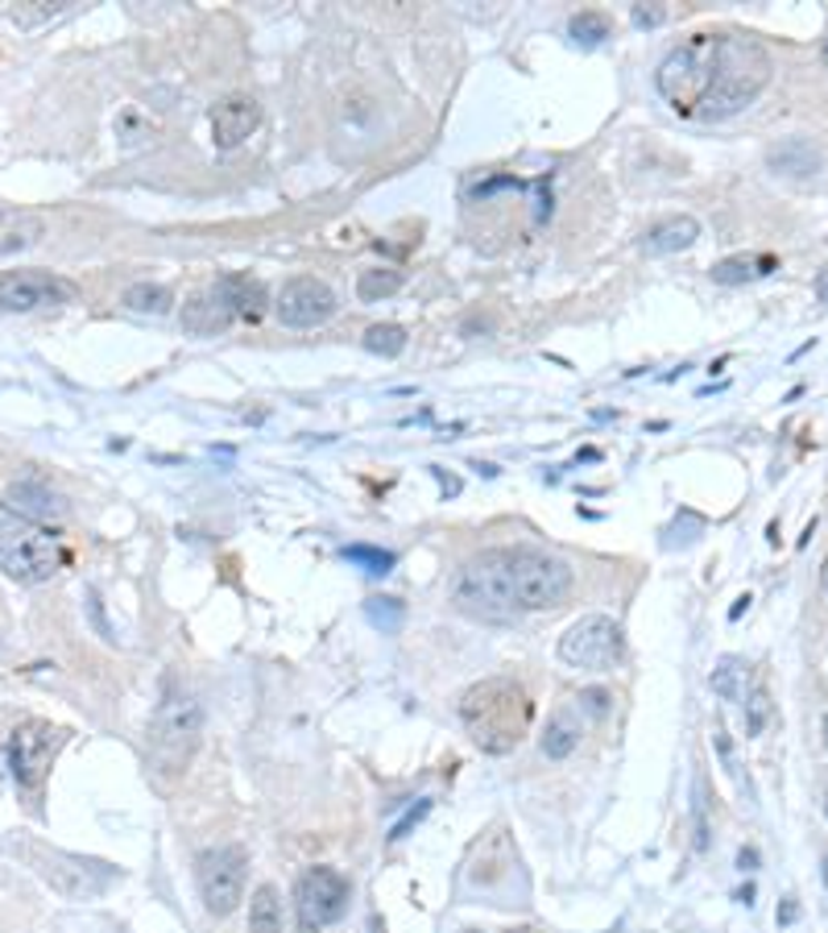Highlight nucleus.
<instances>
[{
	"label": "nucleus",
	"mask_w": 828,
	"mask_h": 933,
	"mask_svg": "<svg viewBox=\"0 0 828 933\" xmlns=\"http://www.w3.org/2000/svg\"><path fill=\"white\" fill-rule=\"evenodd\" d=\"M770 71V50L758 38L737 30H701L688 33L658 63L655 88L672 112L688 121H725L763 95Z\"/></svg>",
	"instance_id": "f257e3e1"
},
{
	"label": "nucleus",
	"mask_w": 828,
	"mask_h": 933,
	"mask_svg": "<svg viewBox=\"0 0 828 933\" xmlns=\"http://www.w3.org/2000/svg\"><path fill=\"white\" fill-rule=\"evenodd\" d=\"M572 594V569L534 548H493L456 577V606L481 622H518L527 610H555Z\"/></svg>",
	"instance_id": "f03ea898"
},
{
	"label": "nucleus",
	"mask_w": 828,
	"mask_h": 933,
	"mask_svg": "<svg viewBox=\"0 0 828 933\" xmlns=\"http://www.w3.org/2000/svg\"><path fill=\"white\" fill-rule=\"evenodd\" d=\"M531 718V697L510 677H489L460 697V722L484 755H510L527 739Z\"/></svg>",
	"instance_id": "7ed1b4c3"
},
{
	"label": "nucleus",
	"mask_w": 828,
	"mask_h": 933,
	"mask_svg": "<svg viewBox=\"0 0 828 933\" xmlns=\"http://www.w3.org/2000/svg\"><path fill=\"white\" fill-rule=\"evenodd\" d=\"M63 565V548L50 536L47 527L21 510L0 503V572H9L13 581H50Z\"/></svg>",
	"instance_id": "20e7f679"
},
{
	"label": "nucleus",
	"mask_w": 828,
	"mask_h": 933,
	"mask_svg": "<svg viewBox=\"0 0 828 933\" xmlns=\"http://www.w3.org/2000/svg\"><path fill=\"white\" fill-rule=\"evenodd\" d=\"M204 739V710L195 697L166 693L157 706L154 722H150V760L162 775H183L187 772L195 747Z\"/></svg>",
	"instance_id": "39448f33"
},
{
	"label": "nucleus",
	"mask_w": 828,
	"mask_h": 933,
	"mask_svg": "<svg viewBox=\"0 0 828 933\" xmlns=\"http://www.w3.org/2000/svg\"><path fill=\"white\" fill-rule=\"evenodd\" d=\"M625 651V635L610 615H584L560 635V660L584 672H610Z\"/></svg>",
	"instance_id": "423d86ee"
},
{
	"label": "nucleus",
	"mask_w": 828,
	"mask_h": 933,
	"mask_svg": "<svg viewBox=\"0 0 828 933\" xmlns=\"http://www.w3.org/2000/svg\"><path fill=\"white\" fill-rule=\"evenodd\" d=\"M245 871H249V854L241 846H212L195 859V880H200V896L212 917H228L241 896H245Z\"/></svg>",
	"instance_id": "0eeeda50"
},
{
	"label": "nucleus",
	"mask_w": 828,
	"mask_h": 933,
	"mask_svg": "<svg viewBox=\"0 0 828 933\" xmlns=\"http://www.w3.org/2000/svg\"><path fill=\"white\" fill-rule=\"evenodd\" d=\"M295 909H298V930L319 933L336 925L348 909V880L336 868H307L298 875L295 888Z\"/></svg>",
	"instance_id": "6e6552de"
},
{
	"label": "nucleus",
	"mask_w": 828,
	"mask_h": 933,
	"mask_svg": "<svg viewBox=\"0 0 828 933\" xmlns=\"http://www.w3.org/2000/svg\"><path fill=\"white\" fill-rule=\"evenodd\" d=\"M59 747H63V730L59 727H50L42 718L21 722V727L13 730V739H9V772H13L17 784L25 792L42 789L50 763L59 755Z\"/></svg>",
	"instance_id": "1a4fd4ad"
},
{
	"label": "nucleus",
	"mask_w": 828,
	"mask_h": 933,
	"mask_svg": "<svg viewBox=\"0 0 828 933\" xmlns=\"http://www.w3.org/2000/svg\"><path fill=\"white\" fill-rule=\"evenodd\" d=\"M75 300V283L47 270H4L0 274V312H33Z\"/></svg>",
	"instance_id": "9d476101"
},
{
	"label": "nucleus",
	"mask_w": 828,
	"mask_h": 933,
	"mask_svg": "<svg viewBox=\"0 0 828 933\" xmlns=\"http://www.w3.org/2000/svg\"><path fill=\"white\" fill-rule=\"evenodd\" d=\"M274 312H278L286 328H315V324L331 320V312H336V291L324 278H315V274H298V278L282 283Z\"/></svg>",
	"instance_id": "9b49d317"
},
{
	"label": "nucleus",
	"mask_w": 828,
	"mask_h": 933,
	"mask_svg": "<svg viewBox=\"0 0 828 933\" xmlns=\"http://www.w3.org/2000/svg\"><path fill=\"white\" fill-rule=\"evenodd\" d=\"M257 125H262V104L253 95H224L216 109H212V142L219 150L245 145Z\"/></svg>",
	"instance_id": "f8f14e48"
},
{
	"label": "nucleus",
	"mask_w": 828,
	"mask_h": 933,
	"mask_svg": "<svg viewBox=\"0 0 828 933\" xmlns=\"http://www.w3.org/2000/svg\"><path fill=\"white\" fill-rule=\"evenodd\" d=\"M183 328H187L191 336H216L224 333V328H233V303L224 300V291L219 286H207V291H200V295H191L187 303H183Z\"/></svg>",
	"instance_id": "ddd939ff"
},
{
	"label": "nucleus",
	"mask_w": 828,
	"mask_h": 933,
	"mask_svg": "<svg viewBox=\"0 0 828 933\" xmlns=\"http://www.w3.org/2000/svg\"><path fill=\"white\" fill-rule=\"evenodd\" d=\"M696 237H701V221H696V216H667V221H658L655 229H646L638 245H642V254L663 257V254H684V250H692Z\"/></svg>",
	"instance_id": "4468645a"
},
{
	"label": "nucleus",
	"mask_w": 828,
	"mask_h": 933,
	"mask_svg": "<svg viewBox=\"0 0 828 933\" xmlns=\"http://www.w3.org/2000/svg\"><path fill=\"white\" fill-rule=\"evenodd\" d=\"M584 727H589V718L580 713V706H560V710L548 718V730H543V755L548 760H568L572 751L580 747V739H584Z\"/></svg>",
	"instance_id": "2eb2a0df"
},
{
	"label": "nucleus",
	"mask_w": 828,
	"mask_h": 933,
	"mask_svg": "<svg viewBox=\"0 0 828 933\" xmlns=\"http://www.w3.org/2000/svg\"><path fill=\"white\" fill-rule=\"evenodd\" d=\"M42 233H47V224H42L38 212L0 204V254H21V250L38 245Z\"/></svg>",
	"instance_id": "dca6fc26"
},
{
	"label": "nucleus",
	"mask_w": 828,
	"mask_h": 933,
	"mask_svg": "<svg viewBox=\"0 0 828 933\" xmlns=\"http://www.w3.org/2000/svg\"><path fill=\"white\" fill-rule=\"evenodd\" d=\"M216 286L224 291V300L233 303L236 320H249V324H257V320L266 316L269 291H266L262 278H249V274H224Z\"/></svg>",
	"instance_id": "f3484780"
},
{
	"label": "nucleus",
	"mask_w": 828,
	"mask_h": 933,
	"mask_svg": "<svg viewBox=\"0 0 828 933\" xmlns=\"http://www.w3.org/2000/svg\"><path fill=\"white\" fill-rule=\"evenodd\" d=\"M766 162H770V171L775 174H796V179H808V174L820 171V150H816L812 142H804V138H787V142L770 145Z\"/></svg>",
	"instance_id": "a211bd4d"
},
{
	"label": "nucleus",
	"mask_w": 828,
	"mask_h": 933,
	"mask_svg": "<svg viewBox=\"0 0 828 933\" xmlns=\"http://www.w3.org/2000/svg\"><path fill=\"white\" fill-rule=\"evenodd\" d=\"M9 498H13L21 515H38V519H63L67 515V498L63 494H54L47 486V481H17L13 490H9Z\"/></svg>",
	"instance_id": "6ab92c4d"
},
{
	"label": "nucleus",
	"mask_w": 828,
	"mask_h": 933,
	"mask_svg": "<svg viewBox=\"0 0 828 933\" xmlns=\"http://www.w3.org/2000/svg\"><path fill=\"white\" fill-rule=\"evenodd\" d=\"M708 684H713V693H717L720 701H746V689H750V665H746V660H737V656H725V660L713 668Z\"/></svg>",
	"instance_id": "aec40b11"
},
{
	"label": "nucleus",
	"mask_w": 828,
	"mask_h": 933,
	"mask_svg": "<svg viewBox=\"0 0 828 933\" xmlns=\"http://www.w3.org/2000/svg\"><path fill=\"white\" fill-rule=\"evenodd\" d=\"M402 270H393V266H374V270H360V278H357V300L360 303H381V300H390V295H398L402 291Z\"/></svg>",
	"instance_id": "412c9836"
},
{
	"label": "nucleus",
	"mask_w": 828,
	"mask_h": 933,
	"mask_svg": "<svg viewBox=\"0 0 828 933\" xmlns=\"http://www.w3.org/2000/svg\"><path fill=\"white\" fill-rule=\"evenodd\" d=\"M282 901H278V888L262 884L253 892L249 901V933H282Z\"/></svg>",
	"instance_id": "4be33fe9"
},
{
	"label": "nucleus",
	"mask_w": 828,
	"mask_h": 933,
	"mask_svg": "<svg viewBox=\"0 0 828 933\" xmlns=\"http://www.w3.org/2000/svg\"><path fill=\"white\" fill-rule=\"evenodd\" d=\"M775 270V257H725V262H717V266L708 270L713 274V283L720 286H742L750 283V278H758V274H770Z\"/></svg>",
	"instance_id": "5701e85b"
},
{
	"label": "nucleus",
	"mask_w": 828,
	"mask_h": 933,
	"mask_svg": "<svg viewBox=\"0 0 828 933\" xmlns=\"http://www.w3.org/2000/svg\"><path fill=\"white\" fill-rule=\"evenodd\" d=\"M125 307L141 316H166L174 307V291L162 283H133L125 291Z\"/></svg>",
	"instance_id": "b1692460"
},
{
	"label": "nucleus",
	"mask_w": 828,
	"mask_h": 933,
	"mask_svg": "<svg viewBox=\"0 0 828 933\" xmlns=\"http://www.w3.org/2000/svg\"><path fill=\"white\" fill-rule=\"evenodd\" d=\"M613 30L610 13H601V9H584V13H576L572 21H568V33L576 38L580 47H596V42H605Z\"/></svg>",
	"instance_id": "393cba45"
},
{
	"label": "nucleus",
	"mask_w": 828,
	"mask_h": 933,
	"mask_svg": "<svg viewBox=\"0 0 828 933\" xmlns=\"http://www.w3.org/2000/svg\"><path fill=\"white\" fill-rule=\"evenodd\" d=\"M407 328L402 324H374L369 333L360 336V345L369 348V353H377V357H398V353H407Z\"/></svg>",
	"instance_id": "a878e982"
},
{
	"label": "nucleus",
	"mask_w": 828,
	"mask_h": 933,
	"mask_svg": "<svg viewBox=\"0 0 828 933\" xmlns=\"http://www.w3.org/2000/svg\"><path fill=\"white\" fill-rule=\"evenodd\" d=\"M365 618H369L381 635H393V631H402V622H407V606L398 598H369L365 601Z\"/></svg>",
	"instance_id": "bb28decb"
},
{
	"label": "nucleus",
	"mask_w": 828,
	"mask_h": 933,
	"mask_svg": "<svg viewBox=\"0 0 828 933\" xmlns=\"http://www.w3.org/2000/svg\"><path fill=\"white\" fill-rule=\"evenodd\" d=\"M345 560L348 565H357V569H365L369 577H386V572L393 569V552H386V548H369V544H348Z\"/></svg>",
	"instance_id": "cd10ccee"
},
{
	"label": "nucleus",
	"mask_w": 828,
	"mask_h": 933,
	"mask_svg": "<svg viewBox=\"0 0 828 933\" xmlns=\"http://www.w3.org/2000/svg\"><path fill=\"white\" fill-rule=\"evenodd\" d=\"M67 4H50V0H33V4H17V9H9V17H13L21 30H33V26H42V21H50V17H59Z\"/></svg>",
	"instance_id": "c85d7f7f"
},
{
	"label": "nucleus",
	"mask_w": 828,
	"mask_h": 933,
	"mask_svg": "<svg viewBox=\"0 0 828 933\" xmlns=\"http://www.w3.org/2000/svg\"><path fill=\"white\" fill-rule=\"evenodd\" d=\"M766 722H770V693L766 689H754L746 693V734H763Z\"/></svg>",
	"instance_id": "c756f323"
},
{
	"label": "nucleus",
	"mask_w": 828,
	"mask_h": 933,
	"mask_svg": "<svg viewBox=\"0 0 828 933\" xmlns=\"http://www.w3.org/2000/svg\"><path fill=\"white\" fill-rule=\"evenodd\" d=\"M610 701L613 697L605 693V689H584V693L576 697V706H580V713L589 718V722H601L605 713H610Z\"/></svg>",
	"instance_id": "7c9ffc66"
},
{
	"label": "nucleus",
	"mask_w": 828,
	"mask_h": 933,
	"mask_svg": "<svg viewBox=\"0 0 828 933\" xmlns=\"http://www.w3.org/2000/svg\"><path fill=\"white\" fill-rule=\"evenodd\" d=\"M696 851H708V797H704V780H696Z\"/></svg>",
	"instance_id": "2f4dec72"
},
{
	"label": "nucleus",
	"mask_w": 828,
	"mask_h": 933,
	"mask_svg": "<svg viewBox=\"0 0 828 933\" xmlns=\"http://www.w3.org/2000/svg\"><path fill=\"white\" fill-rule=\"evenodd\" d=\"M634 26H638V30H655V26H663V21H667V9H663V4H634Z\"/></svg>",
	"instance_id": "473e14b6"
},
{
	"label": "nucleus",
	"mask_w": 828,
	"mask_h": 933,
	"mask_svg": "<svg viewBox=\"0 0 828 933\" xmlns=\"http://www.w3.org/2000/svg\"><path fill=\"white\" fill-rule=\"evenodd\" d=\"M427 809H431V801H419V805H415V813H407L402 822L393 825V834H390V839H393V842H398V839H407V834H410V825H419V822H422V813H427Z\"/></svg>",
	"instance_id": "72a5a7b5"
},
{
	"label": "nucleus",
	"mask_w": 828,
	"mask_h": 933,
	"mask_svg": "<svg viewBox=\"0 0 828 933\" xmlns=\"http://www.w3.org/2000/svg\"><path fill=\"white\" fill-rule=\"evenodd\" d=\"M92 618H95V627H100V635L104 639H112V631H109V622H104V610H100V598L92 594Z\"/></svg>",
	"instance_id": "f704fd0d"
},
{
	"label": "nucleus",
	"mask_w": 828,
	"mask_h": 933,
	"mask_svg": "<svg viewBox=\"0 0 828 933\" xmlns=\"http://www.w3.org/2000/svg\"><path fill=\"white\" fill-rule=\"evenodd\" d=\"M796 917H799V904H796V901H787V904L779 909V925H791Z\"/></svg>",
	"instance_id": "c9c22d12"
},
{
	"label": "nucleus",
	"mask_w": 828,
	"mask_h": 933,
	"mask_svg": "<svg viewBox=\"0 0 828 933\" xmlns=\"http://www.w3.org/2000/svg\"><path fill=\"white\" fill-rule=\"evenodd\" d=\"M737 868H742V871L758 868V851H742V854H737Z\"/></svg>",
	"instance_id": "e433bc0d"
},
{
	"label": "nucleus",
	"mask_w": 828,
	"mask_h": 933,
	"mask_svg": "<svg viewBox=\"0 0 828 933\" xmlns=\"http://www.w3.org/2000/svg\"><path fill=\"white\" fill-rule=\"evenodd\" d=\"M816 300L828 307V270H820V278H816Z\"/></svg>",
	"instance_id": "4c0bfd02"
},
{
	"label": "nucleus",
	"mask_w": 828,
	"mask_h": 933,
	"mask_svg": "<svg viewBox=\"0 0 828 933\" xmlns=\"http://www.w3.org/2000/svg\"><path fill=\"white\" fill-rule=\"evenodd\" d=\"M746 610H750V594H746V598H737V606L729 610V618H742Z\"/></svg>",
	"instance_id": "58836bf2"
},
{
	"label": "nucleus",
	"mask_w": 828,
	"mask_h": 933,
	"mask_svg": "<svg viewBox=\"0 0 828 933\" xmlns=\"http://www.w3.org/2000/svg\"><path fill=\"white\" fill-rule=\"evenodd\" d=\"M737 901H742V904H754V888H750V884L742 888V892H737Z\"/></svg>",
	"instance_id": "ea45409f"
},
{
	"label": "nucleus",
	"mask_w": 828,
	"mask_h": 933,
	"mask_svg": "<svg viewBox=\"0 0 828 933\" xmlns=\"http://www.w3.org/2000/svg\"><path fill=\"white\" fill-rule=\"evenodd\" d=\"M820 581H825V589H828V560H825V569H820Z\"/></svg>",
	"instance_id": "a19ab883"
},
{
	"label": "nucleus",
	"mask_w": 828,
	"mask_h": 933,
	"mask_svg": "<svg viewBox=\"0 0 828 933\" xmlns=\"http://www.w3.org/2000/svg\"><path fill=\"white\" fill-rule=\"evenodd\" d=\"M825 747H828V713H825Z\"/></svg>",
	"instance_id": "79ce46f5"
},
{
	"label": "nucleus",
	"mask_w": 828,
	"mask_h": 933,
	"mask_svg": "<svg viewBox=\"0 0 828 933\" xmlns=\"http://www.w3.org/2000/svg\"><path fill=\"white\" fill-rule=\"evenodd\" d=\"M825 888H828V854H825Z\"/></svg>",
	"instance_id": "37998d69"
},
{
	"label": "nucleus",
	"mask_w": 828,
	"mask_h": 933,
	"mask_svg": "<svg viewBox=\"0 0 828 933\" xmlns=\"http://www.w3.org/2000/svg\"><path fill=\"white\" fill-rule=\"evenodd\" d=\"M825 67H828V38H825Z\"/></svg>",
	"instance_id": "c03bdc74"
},
{
	"label": "nucleus",
	"mask_w": 828,
	"mask_h": 933,
	"mask_svg": "<svg viewBox=\"0 0 828 933\" xmlns=\"http://www.w3.org/2000/svg\"><path fill=\"white\" fill-rule=\"evenodd\" d=\"M825 818H828V792H825Z\"/></svg>",
	"instance_id": "a18cd8bd"
},
{
	"label": "nucleus",
	"mask_w": 828,
	"mask_h": 933,
	"mask_svg": "<svg viewBox=\"0 0 828 933\" xmlns=\"http://www.w3.org/2000/svg\"><path fill=\"white\" fill-rule=\"evenodd\" d=\"M510 933H531V930H510Z\"/></svg>",
	"instance_id": "49530a36"
},
{
	"label": "nucleus",
	"mask_w": 828,
	"mask_h": 933,
	"mask_svg": "<svg viewBox=\"0 0 828 933\" xmlns=\"http://www.w3.org/2000/svg\"><path fill=\"white\" fill-rule=\"evenodd\" d=\"M464 933H477V930H464Z\"/></svg>",
	"instance_id": "de8ad7c7"
}]
</instances>
